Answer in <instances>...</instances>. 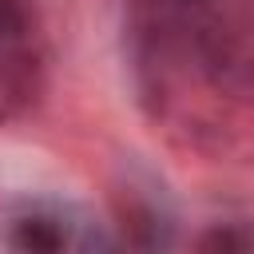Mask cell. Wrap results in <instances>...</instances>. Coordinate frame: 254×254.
I'll use <instances>...</instances> for the list:
<instances>
[{
	"label": "cell",
	"mask_w": 254,
	"mask_h": 254,
	"mask_svg": "<svg viewBox=\"0 0 254 254\" xmlns=\"http://www.w3.org/2000/svg\"><path fill=\"white\" fill-rule=\"evenodd\" d=\"M83 230L67 222L64 210L56 206H24L12 214L8 226V250L12 254H79Z\"/></svg>",
	"instance_id": "cell-3"
},
{
	"label": "cell",
	"mask_w": 254,
	"mask_h": 254,
	"mask_svg": "<svg viewBox=\"0 0 254 254\" xmlns=\"http://www.w3.org/2000/svg\"><path fill=\"white\" fill-rule=\"evenodd\" d=\"M123 36L167 135L206 155L254 143V0H127Z\"/></svg>",
	"instance_id": "cell-1"
},
{
	"label": "cell",
	"mask_w": 254,
	"mask_h": 254,
	"mask_svg": "<svg viewBox=\"0 0 254 254\" xmlns=\"http://www.w3.org/2000/svg\"><path fill=\"white\" fill-rule=\"evenodd\" d=\"M44 75V36L32 0H0V119L36 99Z\"/></svg>",
	"instance_id": "cell-2"
}]
</instances>
